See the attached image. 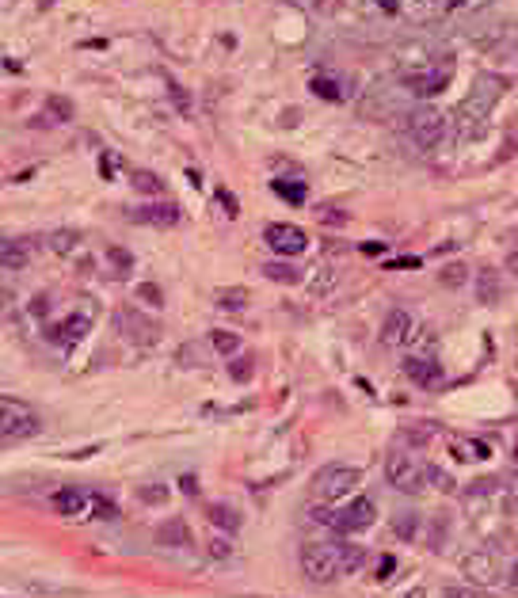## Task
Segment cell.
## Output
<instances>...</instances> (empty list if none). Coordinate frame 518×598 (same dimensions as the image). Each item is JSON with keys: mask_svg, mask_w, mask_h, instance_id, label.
<instances>
[{"mask_svg": "<svg viewBox=\"0 0 518 598\" xmlns=\"http://www.w3.org/2000/svg\"><path fill=\"white\" fill-rule=\"evenodd\" d=\"M118 324L126 328V339H134V343H141V347H149V343H157L160 339V324L157 320H145L141 313H134V309H126V313H118Z\"/></svg>", "mask_w": 518, "mask_h": 598, "instance_id": "8fae6325", "label": "cell"}, {"mask_svg": "<svg viewBox=\"0 0 518 598\" xmlns=\"http://www.w3.org/2000/svg\"><path fill=\"white\" fill-rule=\"evenodd\" d=\"M515 237H518V233H515Z\"/></svg>", "mask_w": 518, "mask_h": 598, "instance_id": "f907efd6", "label": "cell"}, {"mask_svg": "<svg viewBox=\"0 0 518 598\" xmlns=\"http://www.w3.org/2000/svg\"><path fill=\"white\" fill-rule=\"evenodd\" d=\"M88 332H92V320H88V317H69V320H61V324L46 328V339L58 343V347H72V343H80Z\"/></svg>", "mask_w": 518, "mask_h": 598, "instance_id": "4fadbf2b", "label": "cell"}, {"mask_svg": "<svg viewBox=\"0 0 518 598\" xmlns=\"http://www.w3.org/2000/svg\"><path fill=\"white\" fill-rule=\"evenodd\" d=\"M38 431H42V419L31 404H23L19 397H0V439L23 442L35 439Z\"/></svg>", "mask_w": 518, "mask_h": 598, "instance_id": "6da1fadb", "label": "cell"}, {"mask_svg": "<svg viewBox=\"0 0 518 598\" xmlns=\"http://www.w3.org/2000/svg\"><path fill=\"white\" fill-rule=\"evenodd\" d=\"M331 286H336V271H331V267H320V271H317V278L309 282V290H313L317 297H324Z\"/></svg>", "mask_w": 518, "mask_h": 598, "instance_id": "f546056e", "label": "cell"}, {"mask_svg": "<svg viewBox=\"0 0 518 598\" xmlns=\"http://www.w3.org/2000/svg\"><path fill=\"white\" fill-rule=\"evenodd\" d=\"M263 240L274 248L278 255H301L305 244H309V237H305V229H297V225L290 221H271L263 229Z\"/></svg>", "mask_w": 518, "mask_h": 598, "instance_id": "52a82bcc", "label": "cell"}, {"mask_svg": "<svg viewBox=\"0 0 518 598\" xmlns=\"http://www.w3.org/2000/svg\"><path fill=\"white\" fill-rule=\"evenodd\" d=\"M404 374H408V381H416L419 389L442 385V366L431 359V354H411V359H404Z\"/></svg>", "mask_w": 518, "mask_h": 598, "instance_id": "30bf717a", "label": "cell"}, {"mask_svg": "<svg viewBox=\"0 0 518 598\" xmlns=\"http://www.w3.org/2000/svg\"><path fill=\"white\" fill-rule=\"evenodd\" d=\"M263 274H267L271 282H282V286H297V282H301V271H297V267L278 263V260H274V263H263Z\"/></svg>", "mask_w": 518, "mask_h": 598, "instance_id": "7402d4cb", "label": "cell"}, {"mask_svg": "<svg viewBox=\"0 0 518 598\" xmlns=\"http://www.w3.org/2000/svg\"><path fill=\"white\" fill-rule=\"evenodd\" d=\"M442 598H488V595L469 591V587H446V591H442Z\"/></svg>", "mask_w": 518, "mask_h": 598, "instance_id": "ab89813d", "label": "cell"}, {"mask_svg": "<svg viewBox=\"0 0 518 598\" xmlns=\"http://www.w3.org/2000/svg\"><path fill=\"white\" fill-rule=\"evenodd\" d=\"M214 301L221 305V309H244V305H248V290L244 286H221L214 294Z\"/></svg>", "mask_w": 518, "mask_h": 598, "instance_id": "603a6c76", "label": "cell"}, {"mask_svg": "<svg viewBox=\"0 0 518 598\" xmlns=\"http://www.w3.org/2000/svg\"><path fill=\"white\" fill-rule=\"evenodd\" d=\"M385 480L393 484L396 491H404V496H419L423 484H427V465L419 462V457H411V454H388Z\"/></svg>", "mask_w": 518, "mask_h": 598, "instance_id": "3957f363", "label": "cell"}, {"mask_svg": "<svg viewBox=\"0 0 518 598\" xmlns=\"http://www.w3.org/2000/svg\"><path fill=\"white\" fill-rule=\"evenodd\" d=\"M336 549H339V576H354V572L366 564V549L362 545H347L343 541V545H336Z\"/></svg>", "mask_w": 518, "mask_h": 598, "instance_id": "44dd1931", "label": "cell"}, {"mask_svg": "<svg viewBox=\"0 0 518 598\" xmlns=\"http://www.w3.org/2000/svg\"><path fill=\"white\" fill-rule=\"evenodd\" d=\"M393 530L400 533L404 541H411V537H416V533H419V514H400V519L393 522Z\"/></svg>", "mask_w": 518, "mask_h": 598, "instance_id": "4dcf8cb0", "label": "cell"}, {"mask_svg": "<svg viewBox=\"0 0 518 598\" xmlns=\"http://www.w3.org/2000/svg\"><path fill=\"white\" fill-rule=\"evenodd\" d=\"M157 545H164V549H187L191 545V526L183 519H164L157 526Z\"/></svg>", "mask_w": 518, "mask_h": 598, "instance_id": "9a60e30c", "label": "cell"}, {"mask_svg": "<svg viewBox=\"0 0 518 598\" xmlns=\"http://www.w3.org/2000/svg\"><path fill=\"white\" fill-rule=\"evenodd\" d=\"M313 92H317L320 100H331V103L343 100V88H339L336 80H328V77H313Z\"/></svg>", "mask_w": 518, "mask_h": 598, "instance_id": "4316f807", "label": "cell"}, {"mask_svg": "<svg viewBox=\"0 0 518 598\" xmlns=\"http://www.w3.org/2000/svg\"><path fill=\"white\" fill-rule=\"evenodd\" d=\"M107 260H111V267H115L118 274H126L130 267H134V255H130L126 248H107Z\"/></svg>", "mask_w": 518, "mask_h": 598, "instance_id": "d6a6232c", "label": "cell"}, {"mask_svg": "<svg viewBox=\"0 0 518 598\" xmlns=\"http://www.w3.org/2000/svg\"><path fill=\"white\" fill-rule=\"evenodd\" d=\"M465 278H469V267L465 263H450L446 271H442V286H450V290L465 286Z\"/></svg>", "mask_w": 518, "mask_h": 598, "instance_id": "83f0119b", "label": "cell"}, {"mask_svg": "<svg viewBox=\"0 0 518 598\" xmlns=\"http://www.w3.org/2000/svg\"><path fill=\"white\" fill-rule=\"evenodd\" d=\"M88 511H92V519H103V522L118 519V503L111 496H88Z\"/></svg>", "mask_w": 518, "mask_h": 598, "instance_id": "cb8c5ba5", "label": "cell"}, {"mask_svg": "<svg viewBox=\"0 0 518 598\" xmlns=\"http://www.w3.org/2000/svg\"><path fill=\"white\" fill-rule=\"evenodd\" d=\"M141 496V503H164L168 499V488H160V484H152V488H141L137 491Z\"/></svg>", "mask_w": 518, "mask_h": 598, "instance_id": "74e56055", "label": "cell"}, {"mask_svg": "<svg viewBox=\"0 0 518 598\" xmlns=\"http://www.w3.org/2000/svg\"><path fill=\"white\" fill-rule=\"evenodd\" d=\"M134 187L145 191V195H160V191H164V183H160L152 172H137V175H134Z\"/></svg>", "mask_w": 518, "mask_h": 598, "instance_id": "1f68e13d", "label": "cell"}, {"mask_svg": "<svg viewBox=\"0 0 518 598\" xmlns=\"http://www.w3.org/2000/svg\"><path fill=\"white\" fill-rule=\"evenodd\" d=\"M46 111H50V115H58V118H72V103L61 100V95H50V100H46Z\"/></svg>", "mask_w": 518, "mask_h": 598, "instance_id": "8d00e7d4", "label": "cell"}, {"mask_svg": "<svg viewBox=\"0 0 518 598\" xmlns=\"http://www.w3.org/2000/svg\"><path fill=\"white\" fill-rule=\"evenodd\" d=\"M408 134H411V141H416L419 149H434V145L446 137V118H442L439 111H431V107H419V111L408 115Z\"/></svg>", "mask_w": 518, "mask_h": 598, "instance_id": "5b68a950", "label": "cell"}, {"mask_svg": "<svg viewBox=\"0 0 518 598\" xmlns=\"http://www.w3.org/2000/svg\"><path fill=\"white\" fill-rule=\"evenodd\" d=\"M507 271H515V274H518V252L507 255Z\"/></svg>", "mask_w": 518, "mask_h": 598, "instance_id": "bcb514c9", "label": "cell"}, {"mask_svg": "<svg viewBox=\"0 0 518 598\" xmlns=\"http://www.w3.org/2000/svg\"><path fill=\"white\" fill-rule=\"evenodd\" d=\"M388 267H419V260H411V255H408V260H393Z\"/></svg>", "mask_w": 518, "mask_h": 598, "instance_id": "f6af8a7d", "label": "cell"}, {"mask_svg": "<svg viewBox=\"0 0 518 598\" xmlns=\"http://www.w3.org/2000/svg\"><path fill=\"white\" fill-rule=\"evenodd\" d=\"M137 301H145V305H152V309H160V305H164V294H160L157 282H141V286H137Z\"/></svg>", "mask_w": 518, "mask_h": 598, "instance_id": "f1b7e54d", "label": "cell"}, {"mask_svg": "<svg viewBox=\"0 0 518 598\" xmlns=\"http://www.w3.org/2000/svg\"><path fill=\"white\" fill-rule=\"evenodd\" d=\"M374 519H377L374 499L359 496L354 503H347L343 511H336V519H331V530H339V533H362V530L374 526Z\"/></svg>", "mask_w": 518, "mask_h": 598, "instance_id": "8992f818", "label": "cell"}, {"mask_svg": "<svg viewBox=\"0 0 518 598\" xmlns=\"http://www.w3.org/2000/svg\"><path fill=\"white\" fill-rule=\"evenodd\" d=\"M31 263V244L27 240H0V267L4 271H23Z\"/></svg>", "mask_w": 518, "mask_h": 598, "instance_id": "e0dca14e", "label": "cell"}, {"mask_svg": "<svg viewBox=\"0 0 518 598\" xmlns=\"http://www.w3.org/2000/svg\"><path fill=\"white\" fill-rule=\"evenodd\" d=\"M206 519L214 522L217 530H225V533H237L240 522H244V519H240V511H237V507H229V503H210L206 507Z\"/></svg>", "mask_w": 518, "mask_h": 598, "instance_id": "d6986e66", "label": "cell"}, {"mask_svg": "<svg viewBox=\"0 0 518 598\" xmlns=\"http://www.w3.org/2000/svg\"><path fill=\"white\" fill-rule=\"evenodd\" d=\"M476 297H480V305H499L503 282H499L496 267H480V274H476Z\"/></svg>", "mask_w": 518, "mask_h": 598, "instance_id": "ac0fdd59", "label": "cell"}, {"mask_svg": "<svg viewBox=\"0 0 518 598\" xmlns=\"http://www.w3.org/2000/svg\"><path fill=\"white\" fill-rule=\"evenodd\" d=\"M427 480H431L439 491H453V476H450V473H442L439 465H427Z\"/></svg>", "mask_w": 518, "mask_h": 598, "instance_id": "836d02e7", "label": "cell"}, {"mask_svg": "<svg viewBox=\"0 0 518 598\" xmlns=\"http://www.w3.org/2000/svg\"><path fill=\"white\" fill-rule=\"evenodd\" d=\"M72 240H77L72 233H61V237L54 240V248H58V252H69V248H72Z\"/></svg>", "mask_w": 518, "mask_h": 598, "instance_id": "b9f144b4", "label": "cell"}, {"mask_svg": "<svg viewBox=\"0 0 518 598\" xmlns=\"http://www.w3.org/2000/svg\"><path fill=\"white\" fill-rule=\"evenodd\" d=\"M450 450L461 457V462H476V457L484 462V457H492V454H488V442L465 439V434H453V439H450Z\"/></svg>", "mask_w": 518, "mask_h": 598, "instance_id": "ffe728a7", "label": "cell"}, {"mask_svg": "<svg viewBox=\"0 0 518 598\" xmlns=\"http://www.w3.org/2000/svg\"><path fill=\"white\" fill-rule=\"evenodd\" d=\"M274 195H282L286 202H294V206H301L305 198H309V191H305V183H290V180H274L271 183Z\"/></svg>", "mask_w": 518, "mask_h": 598, "instance_id": "d4e9b609", "label": "cell"}, {"mask_svg": "<svg viewBox=\"0 0 518 598\" xmlns=\"http://www.w3.org/2000/svg\"><path fill=\"white\" fill-rule=\"evenodd\" d=\"M404 598H427V591H423V587H411V591L404 595Z\"/></svg>", "mask_w": 518, "mask_h": 598, "instance_id": "7dc6e473", "label": "cell"}, {"mask_svg": "<svg viewBox=\"0 0 518 598\" xmlns=\"http://www.w3.org/2000/svg\"><path fill=\"white\" fill-rule=\"evenodd\" d=\"M217 202H221V206H225V214H229V217H237V214H240V202L233 198V195H229V191H225V187H217Z\"/></svg>", "mask_w": 518, "mask_h": 598, "instance_id": "f35d334b", "label": "cell"}, {"mask_svg": "<svg viewBox=\"0 0 518 598\" xmlns=\"http://www.w3.org/2000/svg\"><path fill=\"white\" fill-rule=\"evenodd\" d=\"M206 553L214 556V560H225V556H233L229 537H210V541H206Z\"/></svg>", "mask_w": 518, "mask_h": 598, "instance_id": "d590c367", "label": "cell"}, {"mask_svg": "<svg viewBox=\"0 0 518 598\" xmlns=\"http://www.w3.org/2000/svg\"><path fill=\"white\" fill-rule=\"evenodd\" d=\"M362 484V473L354 465H324L317 476H313V496L320 499V503H339V499H347L354 488Z\"/></svg>", "mask_w": 518, "mask_h": 598, "instance_id": "7a4b0ae2", "label": "cell"}, {"mask_svg": "<svg viewBox=\"0 0 518 598\" xmlns=\"http://www.w3.org/2000/svg\"><path fill=\"white\" fill-rule=\"evenodd\" d=\"M393 572H396V560H393V556H382V560H377V579L385 583V579L393 576Z\"/></svg>", "mask_w": 518, "mask_h": 598, "instance_id": "60d3db41", "label": "cell"}, {"mask_svg": "<svg viewBox=\"0 0 518 598\" xmlns=\"http://www.w3.org/2000/svg\"><path fill=\"white\" fill-rule=\"evenodd\" d=\"M180 488L187 491V496H194V491H198V480H194V476H183V480H180Z\"/></svg>", "mask_w": 518, "mask_h": 598, "instance_id": "7bdbcfd3", "label": "cell"}, {"mask_svg": "<svg viewBox=\"0 0 518 598\" xmlns=\"http://www.w3.org/2000/svg\"><path fill=\"white\" fill-rule=\"evenodd\" d=\"M411 313H404V309H388V317H385V324H382V343L388 347H400V343H408L411 339Z\"/></svg>", "mask_w": 518, "mask_h": 598, "instance_id": "5bb4252c", "label": "cell"}, {"mask_svg": "<svg viewBox=\"0 0 518 598\" xmlns=\"http://www.w3.org/2000/svg\"><path fill=\"white\" fill-rule=\"evenodd\" d=\"M210 343H214L217 354H229V359L240 351V336L237 332H221V328H217V332H210Z\"/></svg>", "mask_w": 518, "mask_h": 598, "instance_id": "484cf974", "label": "cell"}, {"mask_svg": "<svg viewBox=\"0 0 518 598\" xmlns=\"http://www.w3.org/2000/svg\"><path fill=\"white\" fill-rule=\"evenodd\" d=\"M301 572L309 583H331V579H339V549L320 545V541L301 545Z\"/></svg>", "mask_w": 518, "mask_h": 598, "instance_id": "277c9868", "label": "cell"}, {"mask_svg": "<svg viewBox=\"0 0 518 598\" xmlns=\"http://www.w3.org/2000/svg\"><path fill=\"white\" fill-rule=\"evenodd\" d=\"M54 511L65 514V519H84L88 496L80 488H61V491H54Z\"/></svg>", "mask_w": 518, "mask_h": 598, "instance_id": "2e32d148", "label": "cell"}, {"mask_svg": "<svg viewBox=\"0 0 518 598\" xmlns=\"http://www.w3.org/2000/svg\"><path fill=\"white\" fill-rule=\"evenodd\" d=\"M461 576H469L473 583H496L499 579V560L488 553V549H473V553L461 556Z\"/></svg>", "mask_w": 518, "mask_h": 598, "instance_id": "ba28073f", "label": "cell"}, {"mask_svg": "<svg viewBox=\"0 0 518 598\" xmlns=\"http://www.w3.org/2000/svg\"><path fill=\"white\" fill-rule=\"evenodd\" d=\"M252 359H237V354H233V362H229V374H233V381H248V377H252Z\"/></svg>", "mask_w": 518, "mask_h": 598, "instance_id": "e575fe53", "label": "cell"}, {"mask_svg": "<svg viewBox=\"0 0 518 598\" xmlns=\"http://www.w3.org/2000/svg\"><path fill=\"white\" fill-rule=\"evenodd\" d=\"M515 457H518V446H515Z\"/></svg>", "mask_w": 518, "mask_h": 598, "instance_id": "681fc988", "label": "cell"}, {"mask_svg": "<svg viewBox=\"0 0 518 598\" xmlns=\"http://www.w3.org/2000/svg\"><path fill=\"white\" fill-rule=\"evenodd\" d=\"M511 587H518V560H515V568H511Z\"/></svg>", "mask_w": 518, "mask_h": 598, "instance_id": "c3c4849f", "label": "cell"}, {"mask_svg": "<svg viewBox=\"0 0 518 598\" xmlns=\"http://www.w3.org/2000/svg\"><path fill=\"white\" fill-rule=\"evenodd\" d=\"M450 77H453V61H442L439 69H423V72L404 77V84H408L416 95H434V92H442V88L450 84Z\"/></svg>", "mask_w": 518, "mask_h": 598, "instance_id": "9c48e42d", "label": "cell"}, {"mask_svg": "<svg viewBox=\"0 0 518 598\" xmlns=\"http://www.w3.org/2000/svg\"><path fill=\"white\" fill-rule=\"evenodd\" d=\"M134 221L141 225H157V229H172V225H180V206L175 202H149V206L134 210Z\"/></svg>", "mask_w": 518, "mask_h": 598, "instance_id": "7c38bea8", "label": "cell"}, {"mask_svg": "<svg viewBox=\"0 0 518 598\" xmlns=\"http://www.w3.org/2000/svg\"><path fill=\"white\" fill-rule=\"evenodd\" d=\"M362 252H366V255H382L385 244H362Z\"/></svg>", "mask_w": 518, "mask_h": 598, "instance_id": "ee69618b", "label": "cell"}]
</instances>
